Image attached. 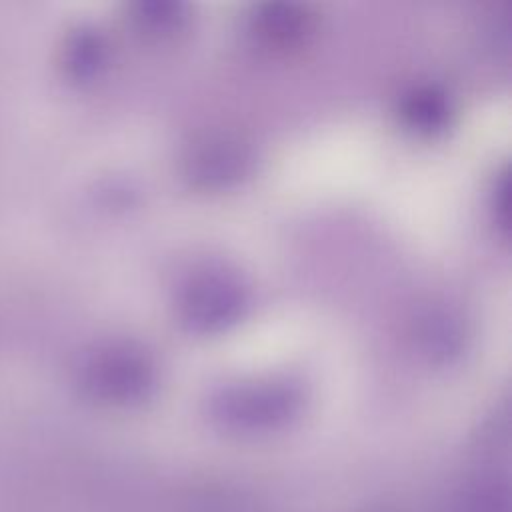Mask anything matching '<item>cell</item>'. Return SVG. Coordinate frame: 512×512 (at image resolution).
<instances>
[{
  "instance_id": "obj_1",
  "label": "cell",
  "mask_w": 512,
  "mask_h": 512,
  "mask_svg": "<svg viewBox=\"0 0 512 512\" xmlns=\"http://www.w3.org/2000/svg\"><path fill=\"white\" fill-rule=\"evenodd\" d=\"M190 318L200 324H212L226 320L238 306V294L234 286H228L220 280H206L202 286L190 292L186 302Z\"/></svg>"
}]
</instances>
